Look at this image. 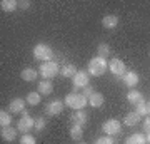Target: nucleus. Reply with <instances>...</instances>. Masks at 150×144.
Listing matches in <instances>:
<instances>
[{
	"label": "nucleus",
	"instance_id": "423d86ee",
	"mask_svg": "<svg viewBox=\"0 0 150 144\" xmlns=\"http://www.w3.org/2000/svg\"><path fill=\"white\" fill-rule=\"evenodd\" d=\"M122 129V123L117 121V119H107L105 123L102 124V131L107 136H117Z\"/></svg>",
	"mask_w": 150,
	"mask_h": 144
},
{
	"label": "nucleus",
	"instance_id": "72a5a7b5",
	"mask_svg": "<svg viewBox=\"0 0 150 144\" xmlns=\"http://www.w3.org/2000/svg\"><path fill=\"white\" fill-rule=\"evenodd\" d=\"M22 117H28V111H27V109L22 112Z\"/></svg>",
	"mask_w": 150,
	"mask_h": 144
},
{
	"label": "nucleus",
	"instance_id": "c9c22d12",
	"mask_svg": "<svg viewBox=\"0 0 150 144\" xmlns=\"http://www.w3.org/2000/svg\"><path fill=\"white\" fill-rule=\"evenodd\" d=\"M147 107H149V116H150V101L147 102Z\"/></svg>",
	"mask_w": 150,
	"mask_h": 144
},
{
	"label": "nucleus",
	"instance_id": "7ed1b4c3",
	"mask_svg": "<svg viewBox=\"0 0 150 144\" xmlns=\"http://www.w3.org/2000/svg\"><path fill=\"white\" fill-rule=\"evenodd\" d=\"M33 57L37 60H40V62H50V60L54 59V50H52V47L50 45H47V44H37L35 47H33Z\"/></svg>",
	"mask_w": 150,
	"mask_h": 144
},
{
	"label": "nucleus",
	"instance_id": "9b49d317",
	"mask_svg": "<svg viewBox=\"0 0 150 144\" xmlns=\"http://www.w3.org/2000/svg\"><path fill=\"white\" fill-rule=\"evenodd\" d=\"M70 121H72V124H75V126H85L87 121H88V116H87L85 111H75L72 116H70Z\"/></svg>",
	"mask_w": 150,
	"mask_h": 144
},
{
	"label": "nucleus",
	"instance_id": "e433bc0d",
	"mask_svg": "<svg viewBox=\"0 0 150 144\" xmlns=\"http://www.w3.org/2000/svg\"><path fill=\"white\" fill-rule=\"evenodd\" d=\"M77 144H87V143H77Z\"/></svg>",
	"mask_w": 150,
	"mask_h": 144
},
{
	"label": "nucleus",
	"instance_id": "2eb2a0df",
	"mask_svg": "<svg viewBox=\"0 0 150 144\" xmlns=\"http://www.w3.org/2000/svg\"><path fill=\"white\" fill-rule=\"evenodd\" d=\"M125 144H147V136L144 133L130 134L129 138L125 139Z\"/></svg>",
	"mask_w": 150,
	"mask_h": 144
},
{
	"label": "nucleus",
	"instance_id": "ddd939ff",
	"mask_svg": "<svg viewBox=\"0 0 150 144\" xmlns=\"http://www.w3.org/2000/svg\"><path fill=\"white\" fill-rule=\"evenodd\" d=\"M37 91L42 94V96H50L54 92V84L50 79H43L37 84Z\"/></svg>",
	"mask_w": 150,
	"mask_h": 144
},
{
	"label": "nucleus",
	"instance_id": "9d476101",
	"mask_svg": "<svg viewBox=\"0 0 150 144\" xmlns=\"http://www.w3.org/2000/svg\"><path fill=\"white\" fill-rule=\"evenodd\" d=\"M25 104H27L25 99L17 97V99L10 101V104H8V112H12V114H22V112L25 111Z\"/></svg>",
	"mask_w": 150,
	"mask_h": 144
},
{
	"label": "nucleus",
	"instance_id": "4be33fe9",
	"mask_svg": "<svg viewBox=\"0 0 150 144\" xmlns=\"http://www.w3.org/2000/svg\"><path fill=\"white\" fill-rule=\"evenodd\" d=\"M27 104H30V106H38L40 104V101H42V94L38 91H33V92H28L27 96Z\"/></svg>",
	"mask_w": 150,
	"mask_h": 144
},
{
	"label": "nucleus",
	"instance_id": "6ab92c4d",
	"mask_svg": "<svg viewBox=\"0 0 150 144\" xmlns=\"http://www.w3.org/2000/svg\"><path fill=\"white\" fill-rule=\"evenodd\" d=\"M127 101L130 102V104H134V106H137V104H140V102H145L144 99V94L139 91H129V94H127Z\"/></svg>",
	"mask_w": 150,
	"mask_h": 144
},
{
	"label": "nucleus",
	"instance_id": "473e14b6",
	"mask_svg": "<svg viewBox=\"0 0 150 144\" xmlns=\"http://www.w3.org/2000/svg\"><path fill=\"white\" fill-rule=\"evenodd\" d=\"M18 7L20 9H28L30 7V2H18Z\"/></svg>",
	"mask_w": 150,
	"mask_h": 144
},
{
	"label": "nucleus",
	"instance_id": "39448f33",
	"mask_svg": "<svg viewBox=\"0 0 150 144\" xmlns=\"http://www.w3.org/2000/svg\"><path fill=\"white\" fill-rule=\"evenodd\" d=\"M72 84H74L75 89H83L87 85H90V74L87 70H79L72 77Z\"/></svg>",
	"mask_w": 150,
	"mask_h": 144
},
{
	"label": "nucleus",
	"instance_id": "4468645a",
	"mask_svg": "<svg viewBox=\"0 0 150 144\" xmlns=\"http://www.w3.org/2000/svg\"><path fill=\"white\" fill-rule=\"evenodd\" d=\"M17 133H20V131H18V129H15V128H12V126H8V128H2L0 136H2V139H4V141L12 143V141H15V139H17Z\"/></svg>",
	"mask_w": 150,
	"mask_h": 144
},
{
	"label": "nucleus",
	"instance_id": "0eeeda50",
	"mask_svg": "<svg viewBox=\"0 0 150 144\" xmlns=\"http://www.w3.org/2000/svg\"><path fill=\"white\" fill-rule=\"evenodd\" d=\"M108 67H110V72H112L113 75H117V77H123L125 72H127V65L123 64V60L117 59V57L110 60Z\"/></svg>",
	"mask_w": 150,
	"mask_h": 144
},
{
	"label": "nucleus",
	"instance_id": "2f4dec72",
	"mask_svg": "<svg viewBox=\"0 0 150 144\" xmlns=\"http://www.w3.org/2000/svg\"><path fill=\"white\" fill-rule=\"evenodd\" d=\"M142 129H144L147 134L150 133V116H147V117L144 119V123H142Z\"/></svg>",
	"mask_w": 150,
	"mask_h": 144
},
{
	"label": "nucleus",
	"instance_id": "a211bd4d",
	"mask_svg": "<svg viewBox=\"0 0 150 144\" xmlns=\"http://www.w3.org/2000/svg\"><path fill=\"white\" fill-rule=\"evenodd\" d=\"M79 72V69L75 67V64H65L64 67H60V74H62V77H69V79H72L75 74Z\"/></svg>",
	"mask_w": 150,
	"mask_h": 144
},
{
	"label": "nucleus",
	"instance_id": "f257e3e1",
	"mask_svg": "<svg viewBox=\"0 0 150 144\" xmlns=\"http://www.w3.org/2000/svg\"><path fill=\"white\" fill-rule=\"evenodd\" d=\"M64 104L74 111H83V107L88 104V99H87L83 94H79V92H70L67 94L64 99Z\"/></svg>",
	"mask_w": 150,
	"mask_h": 144
},
{
	"label": "nucleus",
	"instance_id": "1a4fd4ad",
	"mask_svg": "<svg viewBox=\"0 0 150 144\" xmlns=\"http://www.w3.org/2000/svg\"><path fill=\"white\" fill-rule=\"evenodd\" d=\"M65 104L62 101H59V99H55V101L48 102L47 106H45V114L47 116H59L60 112L64 111Z\"/></svg>",
	"mask_w": 150,
	"mask_h": 144
},
{
	"label": "nucleus",
	"instance_id": "c85d7f7f",
	"mask_svg": "<svg viewBox=\"0 0 150 144\" xmlns=\"http://www.w3.org/2000/svg\"><path fill=\"white\" fill-rule=\"evenodd\" d=\"M95 144H115V141H113L112 136H107V134H105L102 138H97Z\"/></svg>",
	"mask_w": 150,
	"mask_h": 144
},
{
	"label": "nucleus",
	"instance_id": "a878e982",
	"mask_svg": "<svg viewBox=\"0 0 150 144\" xmlns=\"http://www.w3.org/2000/svg\"><path fill=\"white\" fill-rule=\"evenodd\" d=\"M12 124V116H10V112H7V111H0V128H8Z\"/></svg>",
	"mask_w": 150,
	"mask_h": 144
},
{
	"label": "nucleus",
	"instance_id": "aec40b11",
	"mask_svg": "<svg viewBox=\"0 0 150 144\" xmlns=\"http://www.w3.org/2000/svg\"><path fill=\"white\" fill-rule=\"evenodd\" d=\"M103 102H105V97H103L102 92H95L92 97H88V104H90L92 107H102L103 106Z\"/></svg>",
	"mask_w": 150,
	"mask_h": 144
},
{
	"label": "nucleus",
	"instance_id": "412c9836",
	"mask_svg": "<svg viewBox=\"0 0 150 144\" xmlns=\"http://www.w3.org/2000/svg\"><path fill=\"white\" fill-rule=\"evenodd\" d=\"M102 25L105 29H115L118 25V17L117 15H105L102 19Z\"/></svg>",
	"mask_w": 150,
	"mask_h": 144
},
{
	"label": "nucleus",
	"instance_id": "20e7f679",
	"mask_svg": "<svg viewBox=\"0 0 150 144\" xmlns=\"http://www.w3.org/2000/svg\"><path fill=\"white\" fill-rule=\"evenodd\" d=\"M38 74L42 75L43 79H52V77H55L57 74H60V67L55 60L43 62V64H40V67H38Z\"/></svg>",
	"mask_w": 150,
	"mask_h": 144
},
{
	"label": "nucleus",
	"instance_id": "393cba45",
	"mask_svg": "<svg viewBox=\"0 0 150 144\" xmlns=\"http://www.w3.org/2000/svg\"><path fill=\"white\" fill-rule=\"evenodd\" d=\"M0 7H2V10L4 12H13V10H17L18 2H15V0H2Z\"/></svg>",
	"mask_w": 150,
	"mask_h": 144
},
{
	"label": "nucleus",
	"instance_id": "7c9ffc66",
	"mask_svg": "<svg viewBox=\"0 0 150 144\" xmlns=\"http://www.w3.org/2000/svg\"><path fill=\"white\" fill-rule=\"evenodd\" d=\"M82 94L88 99V97H92L93 94H95V89H93L92 85H87V87H83V92H82Z\"/></svg>",
	"mask_w": 150,
	"mask_h": 144
},
{
	"label": "nucleus",
	"instance_id": "dca6fc26",
	"mask_svg": "<svg viewBox=\"0 0 150 144\" xmlns=\"http://www.w3.org/2000/svg\"><path fill=\"white\" fill-rule=\"evenodd\" d=\"M139 123H140V116L135 111L134 112H127V114L123 116V124L129 126V128H134V126H137Z\"/></svg>",
	"mask_w": 150,
	"mask_h": 144
},
{
	"label": "nucleus",
	"instance_id": "5701e85b",
	"mask_svg": "<svg viewBox=\"0 0 150 144\" xmlns=\"http://www.w3.org/2000/svg\"><path fill=\"white\" fill-rule=\"evenodd\" d=\"M69 134H70V138L74 139V141H80L82 136H83V128H82V126H75V124H72Z\"/></svg>",
	"mask_w": 150,
	"mask_h": 144
},
{
	"label": "nucleus",
	"instance_id": "bb28decb",
	"mask_svg": "<svg viewBox=\"0 0 150 144\" xmlns=\"http://www.w3.org/2000/svg\"><path fill=\"white\" fill-rule=\"evenodd\" d=\"M137 109H135V112L139 114L140 117H147L149 116V107H147V102H140V104H137Z\"/></svg>",
	"mask_w": 150,
	"mask_h": 144
},
{
	"label": "nucleus",
	"instance_id": "cd10ccee",
	"mask_svg": "<svg viewBox=\"0 0 150 144\" xmlns=\"http://www.w3.org/2000/svg\"><path fill=\"white\" fill-rule=\"evenodd\" d=\"M20 144H37V139H35V136H32V134H22L20 138Z\"/></svg>",
	"mask_w": 150,
	"mask_h": 144
},
{
	"label": "nucleus",
	"instance_id": "c756f323",
	"mask_svg": "<svg viewBox=\"0 0 150 144\" xmlns=\"http://www.w3.org/2000/svg\"><path fill=\"white\" fill-rule=\"evenodd\" d=\"M45 126H47V121L43 117H35V131H43L45 129Z\"/></svg>",
	"mask_w": 150,
	"mask_h": 144
},
{
	"label": "nucleus",
	"instance_id": "f03ea898",
	"mask_svg": "<svg viewBox=\"0 0 150 144\" xmlns=\"http://www.w3.org/2000/svg\"><path fill=\"white\" fill-rule=\"evenodd\" d=\"M107 67H108L107 59L95 55V57H92L90 62H88V69H87V72H88L92 77H98V75H103V74H105Z\"/></svg>",
	"mask_w": 150,
	"mask_h": 144
},
{
	"label": "nucleus",
	"instance_id": "f704fd0d",
	"mask_svg": "<svg viewBox=\"0 0 150 144\" xmlns=\"http://www.w3.org/2000/svg\"><path fill=\"white\" fill-rule=\"evenodd\" d=\"M147 144H150V133L147 134Z\"/></svg>",
	"mask_w": 150,
	"mask_h": 144
},
{
	"label": "nucleus",
	"instance_id": "6e6552de",
	"mask_svg": "<svg viewBox=\"0 0 150 144\" xmlns=\"http://www.w3.org/2000/svg\"><path fill=\"white\" fill-rule=\"evenodd\" d=\"M35 128V119L33 117H20L18 123H17V129L20 131L22 134H28V131H32Z\"/></svg>",
	"mask_w": 150,
	"mask_h": 144
},
{
	"label": "nucleus",
	"instance_id": "f8f14e48",
	"mask_svg": "<svg viewBox=\"0 0 150 144\" xmlns=\"http://www.w3.org/2000/svg\"><path fill=\"white\" fill-rule=\"evenodd\" d=\"M122 79H123V84L127 85V87L134 89L135 85L139 84V79H140V77H139V74H137V72H134V70H127Z\"/></svg>",
	"mask_w": 150,
	"mask_h": 144
},
{
	"label": "nucleus",
	"instance_id": "b1692460",
	"mask_svg": "<svg viewBox=\"0 0 150 144\" xmlns=\"http://www.w3.org/2000/svg\"><path fill=\"white\" fill-rule=\"evenodd\" d=\"M97 55L98 57H103V59H107L108 55H110V45L107 42H102L97 45Z\"/></svg>",
	"mask_w": 150,
	"mask_h": 144
},
{
	"label": "nucleus",
	"instance_id": "f3484780",
	"mask_svg": "<svg viewBox=\"0 0 150 144\" xmlns=\"http://www.w3.org/2000/svg\"><path fill=\"white\" fill-rule=\"evenodd\" d=\"M20 77L25 80V82H33V80L38 77V70L32 69V67H27V69H23L20 72Z\"/></svg>",
	"mask_w": 150,
	"mask_h": 144
}]
</instances>
